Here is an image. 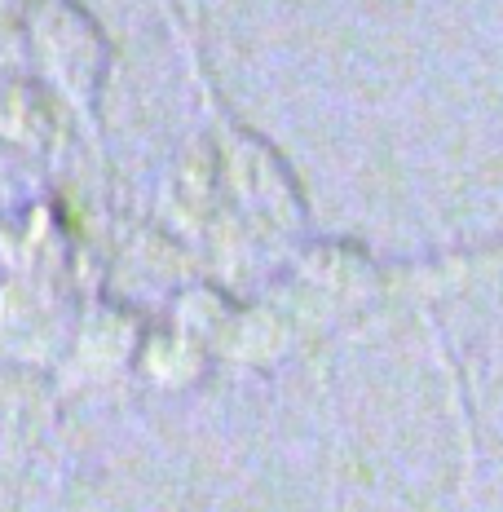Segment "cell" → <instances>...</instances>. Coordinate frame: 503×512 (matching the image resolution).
Returning <instances> with one entry per match:
<instances>
[{
  "instance_id": "cell-1",
  "label": "cell",
  "mask_w": 503,
  "mask_h": 512,
  "mask_svg": "<svg viewBox=\"0 0 503 512\" xmlns=\"http://www.w3.org/2000/svg\"><path fill=\"white\" fill-rule=\"evenodd\" d=\"M36 40H40V53H45V67L76 98L80 111H89L106 71V49L93 23L76 14L71 5H49L36 23Z\"/></svg>"
},
{
  "instance_id": "cell-2",
  "label": "cell",
  "mask_w": 503,
  "mask_h": 512,
  "mask_svg": "<svg viewBox=\"0 0 503 512\" xmlns=\"http://www.w3.org/2000/svg\"><path fill=\"white\" fill-rule=\"evenodd\" d=\"M301 283L318 301H362L376 292V270L349 243H323L301 261Z\"/></svg>"
},
{
  "instance_id": "cell-3",
  "label": "cell",
  "mask_w": 503,
  "mask_h": 512,
  "mask_svg": "<svg viewBox=\"0 0 503 512\" xmlns=\"http://www.w3.org/2000/svg\"><path fill=\"white\" fill-rule=\"evenodd\" d=\"M53 415V398L45 380L27 376V371L0 367V446H18Z\"/></svg>"
},
{
  "instance_id": "cell-4",
  "label": "cell",
  "mask_w": 503,
  "mask_h": 512,
  "mask_svg": "<svg viewBox=\"0 0 503 512\" xmlns=\"http://www.w3.org/2000/svg\"><path fill=\"white\" fill-rule=\"evenodd\" d=\"M133 345H137V327L120 309H98L80 332V358L93 362V367H120L133 354Z\"/></svg>"
}]
</instances>
